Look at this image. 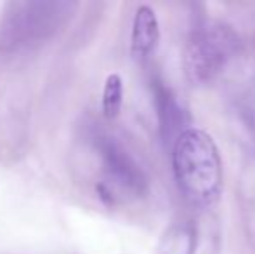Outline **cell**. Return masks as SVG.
<instances>
[{"mask_svg":"<svg viewBox=\"0 0 255 254\" xmlns=\"http://www.w3.org/2000/svg\"><path fill=\"white\" fill-rule=\"evenodd\" d=\"M179 192L195 207H207L221 197L224 185L222 159L215 141L203 129L189 127L177 136L172 152Z\"/></svg>","mask_w":255,"mask_h":254,"instance_id":"cell-1","label":"cell"},{"mask_svg":"<svg viewBox=\"0 0 255 254\" xmlns=\"http://www.w3.org/2000/svg\"><path fill=\"white\" fill-rule=\"evenodd\" d=\"M238 49V37L231 26L210 23L198 28L184 47V73L193 84H205L221 73Z\"/></svg>","mask_w":255,"mask_h":254,"instance_id":"cell-2","label":"cell"},{"mask_svg":"<svg viewBox=\"0 0 255 254\" xmlns=\"http://www.w3.org/2000/svg\"><path fill=\"white\" fill-rule=\"evenodd\" d=\"M160 40V26L153 7L139 5L135 10L130 35V54L135 59H146L153 54Z\"/></svg>","mask_w":255,"mask_h":254,"instance_id":"cell-3","label":"cell"},{"mask_svg":"<svg viewBox=\"0 0 255 254\" xmlns=\"http://www.w3.org/2000/svg\"><path fill=\"white\" fill-rule=\"evenodd\" d=\"M104 159H106V167L110 174L117 178L122 185L128 188H135L142 183V180L139 178V171L118 146L108 143L104 146Z\"/></svg>","mask_w":255,"mask_h":254,"instance_id":"cell-4","label":"cell"},{"mask_svg":"<svg viewBox=\"0 0 255 254\" xmlns=\"http://www.w3.org/2000/svg\"><path fill=\"white\" fill-rule=\"evenodd\" d=\"M124 105V80L118 73H110L103 87V113L106 119H117Z\"/></svg>","mask_w":255,"mask_h":254,"instance_id":"cell-5","label":"cell"}]
</instances>
